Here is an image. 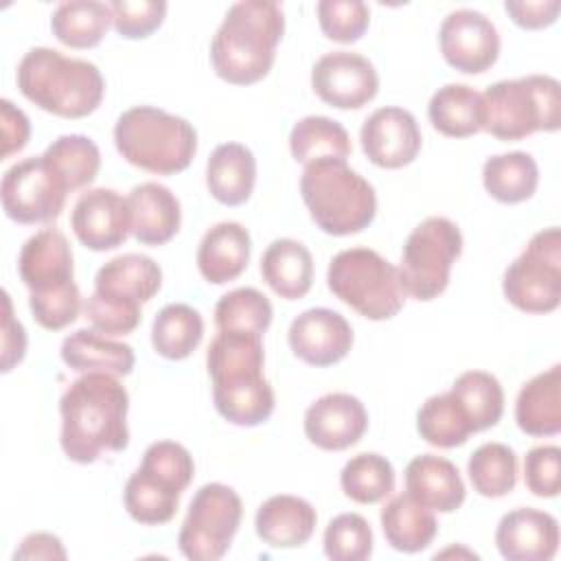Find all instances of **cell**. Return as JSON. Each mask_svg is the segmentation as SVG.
Listing matches in <instances>:
<instances>
[{
  "label": "cell",
  "mask_w": 561,
  "mask_h": 561,
  "mask_svg": "<svg viewBox=\"0 0 561 561\" xmlns=\"http://www.w3.org/2000/svg\"><path fill=\"white\" fill-rule=\"evenodd\" d=\"M129 394L107 373H85L75 379L59 401L64 454L79 465H92L103 454L123 451L129 443L127 430Z\"/></svg>",
  "instance_id": "1"
},
{
  "label": "cell",
  "mask_w": 561,
  "mask_h": 561,
  "mask_svg": "<svg viewBox=\"0 0 561 561\" xmlns=\"http://www.w3.org/2000/svg\"><path fill=\"white\" fill-rule=\"evenodd\" d=\"M263 335L219 331L206 351L215 410L232 425L254 427L274 412V390L263 375Z\"/></svg>",
  "instance_id": "2"
},
{
  "label": "cell",
  "mask_w": 561,
  "mask_h": 561,
  "mask_svg": "<svg viewBox=\"0 0 561 561\" xmlns=\"http://www.w3.org/2000/svg\"><path fill=\"white\" fill-rule=\"evenodd\" d=\"M285 33V15L278 2H234L210 42V64L219 79L250 85L270 75L276 46Z\"/></svg>",
  "instance_id": "3"
},
{
  "label": "cell",
  "mask_w": 561,
  "mask_h": 561,
  "mask_svg": "<svg viewBox=\"0 0 561 561\" xmlns=\"http://www.w3.org/2000/svg\"><path fill=\"white\" fill-rule=\"evenodd\" d=\"M15 81L31 103L61 118L92 114L105 92L103 75L92 61L66 57L48 46H35L24 53Z\"/></svg>",
  "instance_id": "4"
},
{
  "label": "cell",
  "mask_w": 561,
  "mask_h": 561,
  "mask_svg": "<svg viewBox=\"0 0 561 561\" xmlns=\"http://www.w3.org/2000/svg\"><path fill=\"white\" fill-rule=\"evenodd\" d=\"M300 195L313 224L333 237L368 228L377 215V195L346 160H318L300 175Z\"/></svg>",
  "instance_id": "5"
},
{
  "label": "cell",
  "mask_w": 561,
  "mask_h": 561,
  "mask_svg": "<svg viewBox=\"0 0 561 561\" xmlns=\"http://www.w3.org/2000/svg\"><path fill=\"white\" fill-rule=\"evenodd\" d=\"M162 287L160 265L138 252L107 261L94 276V294L83 305L85 320L105 335H127L140 324V307Z\"/></svg>",
  "instance_id": "6"
},
{
  "label": "cell",
  "mask_w": 561,
  "mask_h": 561,
  "mask_svg": "<svg viewBox=\"0 0 561 561\" xmlns=\"http://www.w3.org/2000/svg\"><path fill=\"white\" fill-rule=\"evenodd\" d=\"M114 145L129 164L149 173L173 175L193 162L197 131L182 116L151 105H136L118 116Z\"/></svg>",
  "instance_id": "7"
},
{
  "label": "cell",
  "mask_w": 561,
  "mask_h": 561,
  "mask_svg": "<svg viewBox=\"0 0 561 561\" xmlns=\"http://www.w3.org/2000/svg\"><path fill=\"white\" fill-rule=\"evenodd\" d=\"M482 129L497 140H522L561 127V85L550 75H528L489 85L482 94Z\"/></svg>",
  "instance_id": "8"
},
{
  "label": "cell",
  "mask_w": 561,
  "mask_h": 561,
  "mask_svg": "<svg viewBox=\"0 0 561 561\" xmlns=\"http://www.w3.org/2000/svg\"><path fill=\"white\" fill-rule=\"evenodd\" d=\"M195 462L175 440H156L145 449L140 467L129 476L123 504L129 517L145 526H160L175 517L182 491L191 484Z\"/></svg>",
  "instance_id": "9"
},
{
  "label": "cell",
  "mask_w": 561,
  "mask_h": 561,
  "mask_svg": "<svg viewBox=\"0 0 561 561\" xmlns=\"http://www.w3.org/2000/svg\"><path fill=\"white\" fill-rule=\"evenodd\" d=\"M327 285L335 298L375 322L394 318L405 302L397 267L370 248L337 252L329 263Z\"/></svg>",
  "instance_id": "10"
},
{
  "label": "cell",
  "mask_w": 561,
  "mask_h": 561,
  "mask_svg": "<svg viewBox=\"0 0 561 561\" xmlns=\"http://www.w3.org/2000/svg\"><path fill=\"white\" fill-rule=\"evenodd\" d=\"M462 252L460 228L447 217L423 219L405 239L397 267L405 296L434 300L449 285L454 261Z\"/></svg>",
  "instance_id": "11"
},
{
  "label": "cell",
  "mask_w": 561,
  "mask_h": 561,
  "mask_svg": "<svg viewBox=\"0 0 561 561\" xmlns=\"http://www.w3.org/2000/svg\"><path fill=\"white\" fill-rule=\"evenodd\" d=\"M504 298L526 313H550L561 302V230L543 228L506 267Z\"/></svg>",
  "instance_id": "12"
},
{
  "label": "cell",
  "mask_w": 561,
  "mask_h": 561,
  "mask_svg": "<svg viewBox=\"0 0 561 561\" xmlns=\"http://www.w3.org/2000/svg\"><path fill=\"white\" fill-rule=\"evenodd\" d=\"M243 517V504L237 491L221 482H208L197 489L182 522L178 546L191 561L221 559Z\"/></svg>",
  "instance_id": "13"
},
{
  "label": "cell",
  "mask_w": 561,
  "mask_h": 561,
  "mask_svg": "<svg viewBox=\"0 0 561 561\" xmlns=\"http://www.w3.org/2000/svg\"><path fill=\"white\" fill-rule=\"evenodd\" d=\"M68 193L66 184L42 156H31L11 164L0 184L4 215L26 226L55 221L64 210Z\"/></svg>",
  "instance_id": "14"
},
{
  "label": "cell",
  "mask_w": 561,
  "mask_h": 561,
  "mask_svg": "<svg viewBox=\"0 0 561 561\" xmlns=\"http://www.w3.org/2000/svg\"><path fill=\"white\" fill-rule=\"evenodd\" d=\"M311 88L331 107L359 110L375 99L379 77L364 55L353 50H333L313 64Z\"/></svg>",
  "instance_id": "15"
},
{
  "label": "cell",
  "mask_w": 561,
  "mask_h": 561,
  "mask_svg": "<svg viewBox=\"0 0 561 561\" xmlns=\"http://www.w3.org/2000/svg\"><path fill=\"white\" fill-rule=\"evenodd\" d=\"M438 44L445 61L467 75L489 70L500 55L495 24L476 9H456L447 13L438 28Z\"/></svg>",
  "instance_id": "16"
},
{
  "label": "cell",
  "mask_w": 561,
  "mask_h": 561,
  "mask_svg": "<svg viewBox=\"0 0 561 561\" xmlns=\"http://www.w3.org/2000/svg\"><path fill=\"white\" fill-rule=\"evenodd\" d=\"M70 226L79 243L88 250H114L131 232L129 202L114 188H90L75 202Z\"/></svg>",
  "instance_id": "17"
},
{
  "label": "cell",
  "mask_w": 561,
  "mask_h": 561,
  "mask_svg": "<svg viewBox=\"0 0 561 561\" xmlns=\"http://www.w3.org/2000/svg\"><path fill=\"white\" fill-rule=\"evenodd\" d=\"M287 342L298 359L324 368L348 355L353 346V329L342 313L327 307H313L294 318Z\"/></svg>",
  "instance_id": "18"
},
{
  "label": "cell",
  "mask_w": 561,
  "mask_h": 561,
  "mask_svg": "<svg viewBox=\"0 0 561 561\" xmlns=\"http://www.w3.org/2000/svg\"><path fill=\"white\" fill-rule=\"evenodd\" d=\"M362 149L381 169H401L421 151V129L412 112L403 107H379L362 125Z\"/></svg>",
  "instance_id": "19"
},
{
  "label": "cell",
  "mask_w": 561,
  "mask_h": 561,
  "mask_svg": "<svg viewBox=\"0 0 561 561\" xmlns=\"http://www.w3.org/2000/svg\"><path fill=\"white\" fill-rule=\"evenodd\" d=\"M368 427L364 403L348 392H329L305 412L309 443L324 451H342L359 443Z\"/></svg>",
  "instance_id": "20"
},
{
  "label": "cell",
  "mask_w": 561,
  "mask_h": 561,
  "mask_svg": "<svg viewBox=\"0 0 561 561\" xmlns=\"http://www.w3.org/2000/svg\"><path fill=\"white\" fill-rule=\"evenodd\" d=\"M495 546L508 561H550L559 548V522L539 508H515L500 519Z\"/></svg>",
  "instance_id": "21"
},
{
  "label": "cell",
  "mask_w": 561,
  "mask_h": 561,
  "mask_svg": "<svg viewBox=\"0 0 561 561\" xmlns=\"http://www.w3.org/2000/svg\"><path fill=\"white\" fill-rule=\"evenodd\" d=\"M18 272L31 294H48L72 280V250L64 232L44 228L31 234L18 256Z\"/></svg>",
  "instance_id": "22"
},
{
  "label": "cell",
  "mask_w": 561,
  "mask_h": 561,
  "mask_svg": "<svg viewBox=\"0 0 561 561\" xmlns=\"http://www.w3.org/2000/svg\"><path fill=\"white\" fill-rule=\"evenodd\" d=\"M405 493L438 513H454L467 495L458 467L436 454H421L408 462Z\"/></svg>",
  "instance_id": "23"
},
{
  "label": "cell",
  "mask_w": 561,
  "mask_h": 561,
  "mask_svg": "<svg viewBox=\"0 0 561 561\" xmlns=\"http://www.w3.org/2000/svg\"><path fill=\"white\" fill-rule=\"evenodd\" d=\"M131 234L145 245H162L171 241L182 221L178 197L158 182H142L129 191Z\"/></svg>",
  "instance_id": "24"
},
{
  "label": "cell",
  "mask_w": 561,
  "mask_h": 561,
  "mask_svg": "<svg viewBox=\"0 0 561 561\" xmlns=\"http://www.w3.org/2000/svg\"><path fill=\"white\" fill-rule=\"evenodd\" d=\"M250 232L237 221H219L206 230L197 248V267L204 280L224 285L239 278L250 261Z\"/></svg>",
  "instance_id": "25"
},
{
  "label": "cell",
  "mask_w": 561,
  "mask_h": 561,
  "mask_svg": "<svg viewBox=\"0 0 561 561\" xmlns=\"http://www.w3.org/2000/svg\"><path fill=\"white\" fill-rule=\"evenodd\" d=\"M316 508L298 495H272L254 517L256 535L272 548H298L316 530Z\"/></svg>",
  "instance_id": "26"
},
{
  "label": "cell",
  "mask_w": 561,
  "mask_h": 561,
  "mask_svg": "<svg viewBox=\"0 0 561 561\" xmlns=\"http://www.w3.org/2000/svg\"><path fill=\"white\" fill-rule=\"evenodd\" d=\"M256 182L254 153L241 142L217 145L206 164L208 193L226 206H241L250 199Z\"/></svg>",
  "instance_id": "27"
},
{
  "label": "cell",
  "mask_w": 561,
  "mask_h": 561,
  "mask_svg": "<svg viewBox=\"0 0 561 561\" xmlns=\"http://www.w3.org/2000/svg\"><path fill=\"white\" fill-rule=\"evenodd\" d=\"M517 427L528 436H554L561 432V366L526 381L515 401Z\"/></svg>",
  "instance_id": "28"
},
{
  "label": "cell",
  "mask_w": 561,
  "mask_h": 561,
  "mask_svg": "<svg viewBox=\"0 0 561 561\" xmlns=\"http://www.w3.org/2000/svg\"><path fill=\"white\" fill-rule=\"evenodd\" d=\"M61 359L77 373H107L125 377L134 370L136 355L125 342L110 340L92 329H79L64 337Z\"/></svg>",
  "instance_id": "29"
},
{
  "label": "cell",
  "mask_w": 561,
  "mask_h": 561,
  "mask_svg": "<svg viewBox=\"0 0 561 561\" xmlns=\"http://www.w3.org/2000/svg\"><path fill=\"white\" fill-rule=\"evenodd\" d=\"M261 276L276 296L298 300L311 289L313 256L296 239H274L261 256Z\"/></svg>",
  "instance_id": "30"
},
{
  "label": "cell",
  "mask_w": 561,
  "mask_h": 561,
  "mask_svg": "<svg viewBox=\"0 0 561 561\" xmlns=\"http://www.w3.org/2000/svg\"><path fill=\"white\" fill-rule=\"evenodd\" d=\"M379 522L386 541L394 550L408 554L425 550L438 533L434 511L419 504L408 493L394 495L390 502H386L379 513Z\"/></svg>",
  "instance_id": "31"
},
{
  "label": "cell",
  "mask_w": 561,
  "mask_h": 561,
  "mask_svg": "<svg viewBox=\"0 0 561 561\" xmlns=\"http://www.w3.org/2000/svg\"><path fill=\"white\" fill-rule=\"evenodd\" d=\"M427 116L443 136H473L482 129V96L467 83H447L432 94Z\"/></svg>",
  "instance_id": "32"
},
{
  "label": "cell",
  "mask_w": 561,
  "mask_h": 561,
  "mask_svg": "<svg viewBox=\"0 0 561 561\" xmlns=\"http://www.w3.org/2000/svg\"><path fill=\"white\" fill-rule=\"evenodd\" d=\"M486 193L502 204H519L533 197L539 184V169L530 153L508 151L486 158L482 167Z\"/></svg>",
  "instance_id": "33"
},
{
  "label": "cell",
  "mask_w": 561,
  "mask_h": 561,
  "mask_svg": "<svg viewBox=\"0 0 561 561\" xmlns=\"http://www.w3.org/2000/svg\"><path fill=\"white\" fill-rule=\"evenodd\" d=\"M112 24V9L96 0H68L61 2L53 18V35L70 48H92L96 46Z\"/></svg>",
  "instance_id": "34"
},
{
  "label": "cell",
  "mask_w": 561,
  "mask_h": 561,
  "mask_svg": "<svg viewBox=\"0 0 561 561\" xmlns=\"http://www.w3.org/2000/svg\"><path fill=\"white\" fill-rule=\"evenodd\" d=\"M289 151L305 167L318 160H346L351 156V136L333 118L305 116L291 127Z\"/></svg>",
  "instance_id": "35"
},
{
  "label": "cell",
  "mask_w": 561,
  "mask_h": 561,
  "mask_svg": "<svg viewBox=\"0 0 561 561\" xmlns=\"http://www.w3.org/2000/svg\"><path fill=\"white\" fill-rule=\"evenodd\" d=\"M204 337V320L197 309L171 302L158 311L151 324V344L164 359H186Z\"/></svg>",
  "instance_id": "36"
},
{
  "label": "cell",
  "mask_w": 561,
  "mask_h": 561,
  "mask_svg": "<svg viewBox=\"0 0 561 561\" xmlns=\"http://www.w3.org/2000/svg\"><path fill=\"white\" fill-rule=\"evenodd\" d=\"M42 158L68 191L92 184L101 169V151L94 140L83 134L59 136L46 147Z\"/></svg>",
  "instance_id": "37"
},
{
  "label": "cell",
  "mask_w": 561,
  "mask_h": 561,
  "mask_svg": "<svg viewBox=\"0 0 561 561\" xmlns=\"http://www.w3.org/2000/svg\"><path fill=\"white\" fill-rule=\"evenodd\" d=\"M416 430L425 443L440 449L460 447L476 434L451 390L425 399L416 414Z\"/></svg>",
  "instance_id": "38"
},
{
  "label": "cell",
  "mask_w": 561,
  "mask_h": 561,
  "mask_svg": "<svg viewBox=\"0 0 561 561\" xmlns=\"http://www.w3.org/2000/svg\"><path fill=\"white\" fill-rule=\"evenodd\" d=\"M451 394L462 405L473 432L497 425L504 414V390L495 375L486 370H467L451 383Z\"/></svg>",
  "instance_id": "39"
},
{
  "label": "cell",
  "mask_w": 561,
  "mask_h": 561,
  "mask_svg": "<svg viewBox=\"0 0 561 561\" xmlns=\"http://www.w3.org/2000/svg\"><path fill=\"white\" fill-rule=\"evenodd\" d=\"M344 495L357 504H377L394 489V469L390 460L375 451L353 456L340 471Z\"/></svg>",
  "instance_id": "40"
},
{
  "label": "cell",
  "mask_w": 561,
  "mask_h": 561,
  "mask_svg": "<svg viewBox=\"0 0 561 561\" xmlns=\"http://www.w3.org/2000/svg\"><path fill=\"white\" fill-rule=\"evenodd\" d=\"M467 473L482 497H504L517 484V456L504 443H484L469 456Z\"/></svg>",
  "instance_id": "41"
},
{
  "label": "cell",
  "mask_w": 561,
  "mask_h": 561,
  "mask_svg": "<svg viewBox=\"0 0 561 561\" xmlns=\"http://www.w3.org/2000/svg\"><path fill=\"white\" fill-rule=\"evenodd\" d=\"M274 318L272 302L254 287H239L224 294L215 305V324L219 331H245L263 335Z\"/></svg>",
  "instance_id": "42"
},
{
  "label": "cell",
  "mask_w": 561,
  "mask_h": 561,
  "mask_svg": "<svg viewBox=\"0 0 561 561\" xmlns=\"http://www.w3.org/2000/svg\"><path fill=\"white\" fill-rule=\"evenodd\" d=\"M322 546L333 561H364L373 554L370 524L359 513H340L327 524Z\"/></svg>",
  "instance_id": "43"
},
{
  "label": "cell",
  "mask_w": 561,
  "mask_h": 561,
  "mask_svg": "<svg viewBox=\"0 0 561 561\" xmlns=\"http://www.w3.org/2000/svg\"><path fill=\"white\" fill-rule=\"evenodd\" d=\"M316 11L324 37L340 44L357 42L370 24V11L362 0H320Z\"/></svg>",
  "instance_id": "44"
},
{
  "label": "cell",
  "mask_w": 561,
  "mask_h": 561,
  "mask_svg": "<svg viewBox=\"0 0 561 561\" xmlns=\"http://www.w3.org/2000/svg\"><path fill=\"white\" fill-rule=\"evenodd\" d=\"M112 24L121 37H149L167 15L164 0H114L110 2Z\"/></svg>",
  "instance_id": "45"
},
{
  "label": "cell",
  "mask_w": 561,
  "mask_h": 561,
  "mask_svg": "<svg viewBox=\"0 0 561 561\" xmlns=\"http://www.w3.org/2000/svg\"><path fill=\"white\" fill-rule=\"evenodd\" d=\"M28 307L39 327L48 331H59L79 318L81 294L77 283H70L48 294H31Z\"/></svg>",
  "instance_id": "46"
},
{
  "label": "cell",
  "mask_w": 561,
  "mask_h": 561,
  "mask_svg": "<svg viewBox=\"0 0 561 561\" xmlns=\"http://www.w3.org/2000/svg\"><path fill=\"white\" fill-rule=\"evenodd\" d=\"M524 482L537 497H554L561 489V449L557 445L533 447L524 458Z\"/></svg>",
  "instance_id": "47"
},
{
  "label": "cell",
  "mask_w": 561,
  "mask_h": 561,
  "mask_svg": "<svg viewBox=\"0 0 561 561\" xmlns=\"http://www.w3.org/2000/svg\"><path fill=\"white\" fill-rule=\"evenodd\" d=\"M504 9L517 26L535 31V28H543V26H550L557 22L561 2L559 0H537V2L506 0Z\"/></svg>",
  "instance_id": "48"
},
{
  "label": "cell",
  "mask_w": 561,
  "mask_h": 561,
  "mask_svg": "<svg viewBox=\"0 0 561 561\" xmlns=\"http://www.w3.org/2000/svg\"><path fill=\"white\" fill-rule=\"evenodd\" d=\"M2 305H4V313H2V368L0 370L9 373L15 364L24 359L26 333L20 320L13 318V307L7 291H2Z\"/></svg>",
  "instance_id": "49"
},
{
  "label": "cell",
  "mask_w": 561,
  "mask_h": 561,
  "mask_svg": "<svg viewBox=\"0 0 561 561\" xmlns=\"http://www.w3.org/2000/svg\"><path fill=\"white\" fill-rule=\"evenodd\" d=\"M0 121H2V158H9L15 151H22L31 136V123L28 116L15 107L9 99L0 101Z\"/></svg>",
  "instance_id": "50"
},
{
  "label": "cell",
  "mask_w": 561,
  "mask_h": 561,
  "mask_svg": "<svg viewBox=\"0 0 561 561\" xmlns=\"http://www.w3.org/2000/svg\"><path fill=\"white\" fill-rule=\"evenodd\" d=\"M13 559H66L59 537L50 533H33L22 539Z\"/></svg>",
  "instance_id": "51"
}]
</instances>
